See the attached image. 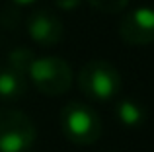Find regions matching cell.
<instances>
[{
  "mask_svg": "<svg viewBox=\"0 0 154 152\" xmlns=\"http://www.w3.org/2000/svg\"><path fill=\"white\" fill-rule=\"evenodd\" d=\"M37 131L27 115L16 109H0V152H27Z\"/></svg>",
  "mask_w": 154,
  "mask_h": 152,
  "instance_id": "obj_4",
  "label": "cell"
},
{
  "mask_svg": "<svg viewBox=\"0 0 154 152\" xmlns=\"http://www.w3.org/2000/svg\"><path fill=\"white\" fill-rule=\"evenodd\" d=\"M27 33L35 43L53 47L63 39V22L51 10H37L27 18Z\"/></svg>",
  "mask_w": 154,
  "mask_h": 152,
  "instance_id": "obj_6",
  "label": "cell"
},
{
  "mask_svg": "<svg viewBox=\"0 0 154 152\" xmlns=\"http://www.w3.org/2000/svg\"><path fill=\"white\" fill-rule=\"evenodd\" d=\"M119 35L127 45H150L154 43V8L140 6L121 18Z\"/></svg>",
  "mask_w": 154,
  "mask_h": 152,
  "instance_id": "obj_5",
  "label": "cell"
},
{
  "mask_svg": "<svg viewBox=\"0 0 154 152\" xmlns=\"http://www.w3.org/2000/svg\"><path fill=\"white\" fill-rule=\"evenodd\" d=\"M16 4H20V6H27V4H33V2H37V0H14Z\"/></svg>",
  "mask_w": 154,
  "mask_h": 152,
  "instance_id": "obj_12",
  "label": "cell"
},
{
  "mask_svg": "<svg viewBox=\"0 0 154 152\" xmlns=\"http://www.w3.org/2000/svg\"><path fill=\"white\" fill-rule=\"evenodd\" d=\"M82 0H55V4L60 8V10H74V8L80 6Z\"/></svg>",
  "mask_w": 154,
  "mask_h": 152,
  "instance_id": "obj_11",
  "label": "cell"
},
{
  "mask_svg": "<svg viewBox=\"0 0 154 152\" xmlns=\"http://www.w3.org/2000/svg\"><path fill=\"white\" fill-rule=\"evenodd\" d=\"M115 117L127 129H139L146 121V109L143 107V103L127 98V99H121L115 105Z\"/></svg>",
  "mask_w": 154,
  "mask_h": 152,
  "instance_id": "obj_7",
  "label": "cell"
},
{
  "mask_svg": "<svg viewBox=\"0 0 154 152\" xmlns=\"http://www.w3.org/2000/svg\"><path fill=\"white\" fill-rule=\"evenodd\" d=\"M33 61H35L33 51L26 49V47H18V49H14L10 55H8L10 68L16 70V72H20V74H23V76L29 72V68H31V65H33Z\"/></svg>",
  "mask_w": 154,
  "mask_h": 152,
  "instance_id": "obj_9",
  "label": "cell"
},
{
  "mask_svg": "<svg viewBox=\"0 0 154 152\" xmlns=\"http://www.w3.org/2000/svg\"><path fill=\"white\" fill-rule=\"evenodd\" d=\"M26 94V76L6 68L0 72V98L2 99H18Z\"/></svg>",
  "mask_w": 154,
  "mask_h": 152,
  "instance_id": "obj_8",
  "label": "cell"
},
{
  "mask_svg": "<svg viewBox=\"0 0 154 152\" xmlns=\"http://www.w3.org/2000/svg\"><path fill=\"white\" fill-rule=\"evenodd\" d=\"M78 86L88 98L105 102L119 94L121 90V74L111 62L96 59L80 68Z\"/></svg>",
  "mask_w": 154,
  "mask_h": 152,
  "instance_id": "obj_2",
  "label": "cell"
},
{
  "mask_svg": "<svg viewBox=\"0 0 154 152\" xmlns=\"http://www.w3.org/2000/svg\"><path fill=\"white\" fill-rule=\"evenodd\" d=\"M88 2L102 14H121L129 6V0H88Z\"/></svg>",
  "mask_w": 154,
  "mask_h": 152,
  "instance_id": "obj_10",
  "label": "cell"
},
{
  "mask_svg": "<svg viewBox=\"0 0 154 152\" xmlns=\"http://www.w3.org/2000/svg\"><path fill=\"white\" fill-rule=\"evenodd\" d=\"M27 152H29V150H27Z\"/></svg>",
  "mask_w": 154,
  "mask_h": 152,
  "instance_id": "obj_13",
  "label": "cell"
},
{
  "mask_svg": "<svg viewBox=\"0 0 154 152\" xmlns=\"http://www.w3.org/2000/svg\"><path fill=\"white\" fill-rule=\"evenodd\" d=\"M60 127L64 137L80 146L94 144L102 135V119L90 105L70 102L60 111Z\"/></svg>",
  "mask_w": 154,
  "mask_h": 152,
  "instance_id": "obj_1",
  "label": "cell"
},
{
  "mask_svg": "<svg viewBox=\"0 0 154 152\" xmlns=\"http://www.w3.org/2000/svg\"><path fill=\"white\" fill-rule=\"evenodd\" d=\"M27 74L33 86L45 96H63L72 86V70L60 57L35 59Z\"/></svg>",
  "mask_w": 154,
  "mask_h": 152,
  "instance_id": "obj_3",
  "label": "cell"
}]
</instances>
